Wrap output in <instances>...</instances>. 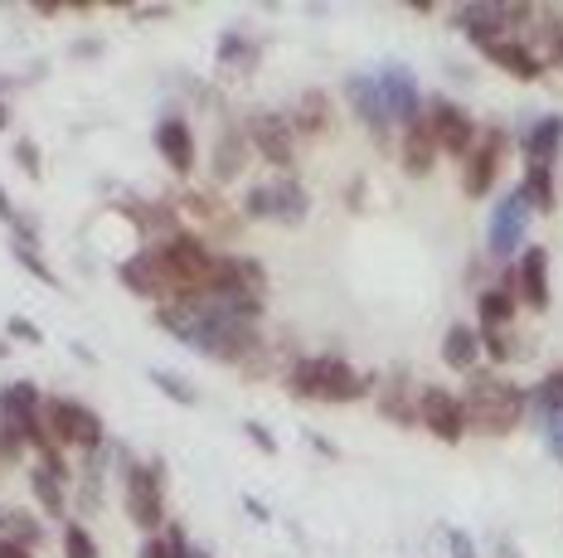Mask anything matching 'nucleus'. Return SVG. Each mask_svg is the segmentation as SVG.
Segmentation results:
<instances>
[{"instance_id": "43", "label": "nucleus", "mask_w": 563, "mask_h": 558, "mask_svg": "<svg viewBox=\"0 0 563 558\" xmlns=\"http://www.w3.org/2000/svg\"><path fill=\"white\" fill-rule=\"evenodd\" d=\"M549 451H554V461H563V423H549Z\"/></svg>"}, {"instance_id": "12", "label": "nucleus", "mask_w": 563, "mask_h": 558, "mask_svg": "<svg viewBox=\"0 0 563 558\" xmlns=\"http://www.w3.org/2000/svg\"><path fill=\"white\" fill-rule=\"evenodd\" d=\"M345 98H350V108H355V118L365 122V132L374 136V146H389L394 142V122H389V112H384L379 83H374L369 74H350L345 78Z\"/></svg>"}, {"instance_id": "15", "label": "nucleus", "mask_w": 563, "mask_h": 558, "mask_svg": "<svg viewBox=\"0 0 563 558\" xmlns=\"http://www.w3.org/2000/svg\"><path fill=\"white\" fill-rule=\"evenodd\" d=\"M249 156H253V142H249V126H224L214 142V156H209V176L219 185L239 180L249 170Z\"/></svg>"}, {"instance_id": "23", "label": "nucleus", "mask_w": 563, "mask_h": 558, "mask_svg": "<svg viewBox=\"0 0 563 558\" xmlns=\"http://www.w3.org/2000/svg\"><path fill=\"white\" fill-rule=\"evenodd\" d=\"M404 389H408V379L394 375L389 389L379 393V417L384 423H398V427H418V399H408Z\"/></svg>"}, {"instance_id": "16", "label": "nucleus", "mask_w": 563, "mask_h": 558, "mask_svg": "<svg viewBox=\"0 0 563 558\" xmlns=\"http://www.w3.org/2000/svg\"><path fill=\"white\" fill-rule=\"evenodd\" d=\"M398 166H404L408 180H428L432 166H438V142H432L422 118L413 126H404V136H398Z\"/></svg>"}, {"instance_id": "11", "label": "nucleus", "mask_w": 563, "mask_h": 558, "mask_svg": "<svg viewBox=\"0 0 563 558\" xmlns=\"http://www.w3.org/2000/svg\"><path fill=\"white\" fill-rule=\"evenodd\" d=\"M500 156H506V132H481L476 150L466 156V170H462V194L466 200H486L490 194L496 170H500Z\"/></svg>"}, {"instance_id": "45", "label": "nucleus", "mask_w": 563, "mask_h": 558, "mask_svg": "<svg viewBox=\"0 0 563 558\" xmlns=\"http://www.w3.org/2000/svg\"><path fill=\"white\" fill-rule=\"evenodd\" d=\"M496 554H500V558H525V554H520V544H510V539H500V544H496Z\"/></svg>"}, {"instance_id": "6", "label": "nucleus", "mask_w": 563, "mask_h": 558, "mask_svg": "<svg viewBox=\"0 0 563 558\" xmlns=\"http://www.w3.org/2000/svg\"><path fill=\"white\" fill-rule=\"evenodd\" d=\"M418 427H428L438 442H456L466 437V409H462V393L452 389H438V383H428V389H418Z\"/></svg>"}, {"instance_id": "14", "label": "nucleus", "mask_w": 563, "mask_h": 558, "mask_svg": "<svg viewBox=\"0 0 563 558\" xmlns=\"http://www.w3.org/2000/svg\"><path fill=\"white\" fill-rule=\"evenodd\" d=\"M481 54H486L500 74H510L515 83H539V78H544V59H539L525 40H510V34H506V40H496V44H486Z\"/></svg>"}, {"instance_id": "5", "label": "nucleus", "mask_w": 563, "mask_h": 558, "mask_svg": "<svg viewBox=\"0 0 563 558\" xmlns=\"http://www.w3.org/2000/svg\"><path fill=\"white\" fill-rule=\"evenodd\" d=\"M422 122H428V132H432V142H438L442 156H456V160H466L476 150V118L462 108V102H452V98H432L428 108H422Z\"/></svg>"}, {"instance_id": "24", "label": "nucleus", "mask_w": 563, "mask_h": 558, "mask_svg": "<svg viewBox=\"0 0 563 558\" xmlns=\"http://www.w3.org/2000/svg\"><path fill=\"white\" fill-rule=\"evenodd\" d=\"M515 306H520V297H515V292H506V287H486V292L476 297V321H481V331L510 325V321H515Z\"/></svg>"}, {"instance_id": "34", "label": "nucleus", "mask_w": 563, "mask_h": 558, "mask_svg": "<svg viewBox=\"0 0 563 558\" xmlns=\"http://www.w3.org/2000/svg\"><path fill=\"white\" fill-rule=\"evenodd\" d=\"M476 331H481V325H476ZM510 325H496V331H481V355H490V359H496V365H510V359H515V341H510Z\"/></svg>"}, {"instance_id": "4", "label": "nucleus", "mask_w": 563, "mask_h": 558, "mask_svg": "<svg viewBox=\"0 0 563 558\" xmlns=\"http://www.w3.org/2000/svg\"><path fill=\"white\" fill-rule=\"evenodd\" d=\"M44 427H49L54 447H78L84 457L108 451V423L78 399H44Z\"/></svg>"}, {"instance_id": "39", "label": "nucleus", "mask_w": 563, "mask_h": 558, "mask_svg": "<svg viewBox=\"0 0 563 558\" xmlns=\"http://www.w3.org/2000/svg\"><path fill=\"white\" fill-rule=\"evenodd\" d=\"M15 160H20V170H25L30 180H40L44 176V160H40V146L34 142H25V136H20L15 142Z\"/></svg>"}, {"instance_id": "32", "label": "nucleus", "mask_w": 563, "mask_h": 558, "mask_svg": "<svg viewBox=\"0 0 563 558\" xmlns=\"http://www.w3.org/2000/svg\"><path fill=\"white\" fill-rule=\"evenodd\" d=\"M30 451V437H25V427L15 423L5 409H0V461H20Z\"/></svg>"}, {"instance_id": "38", "label": "nucleus", "mask_w": 563, "mask_h": 558, "mask_svg": "<svg viewBox=\"0 0 563 558\" xmlns=\"http://www.w3.org/2000/svg\"><path fill=\"white\" fill-rule=\"evenodd\" d=\"M5 341H20V345H44V331L34 325L30 316H10L5 321Z\"/></svg>"}, {"instance_id": "3", "label": "nucleus", "mask_w": 563, "mask_h": 558, "mask_svg": "<svg viewBox=\"0 0 563 558\" xmlns=\"http://www.w3.org/2000/svg\"><path fill=\"white\" fill-rule=\"evenodd\" d=\"M117 476H122V495H126V515H132V525L146 529V534L166 529V481H170L166 461L161 457L141 461V457H132V451H122V457H117Z\"/></svg>"}, {"instance_id": "48", "label": "nucleus", "mask_w": 563, "mask_h": 558, "mask_svg": "<svg viewBox=\"0 0 563 558\" xmlns=\"http://www.w3.org/2000/svg\"><path fill=\"white\" fill-rule=\"evenodd\" d=\"M190 558H209V554H199V549H190Z\"/></svg>"}, {"instance_id": "25", "label": "nucleus", "mask_w": 563, "mask_h": 558, "mask_svg": "<svg viewBox=\"0 0 563 558\" xmlns=\"http://www.w3.org/2000/svg\"><path fill=\"white\" fill-rule=\"evenodd\" d=\"M525 204L534 209V214H554L559 194H554V166H525V185H520Z\"/></svg>"}, {"instance_id": "20", "label": "nucleus", "mask_w": 563, "mask_h": 558, "mask_svg": "<svg viewBox=\"0 0 563 558\" xmlns=\"http://www.w3.org/2000/svg\"><path fill=\"white\" fill-rule=\"evenodd\" d=\"M0 409L15 417V423L25 427V437H30V427L44 417V393H40V383H30V379L5 383V389H0Z\"/></svg>"}, {"instance_id": "31", "label": "nucleus", "mask_w": 563, "mask_h": 558, "mask_svg": "<svg viewBox=\"0 0 563 558\" xmlns=\"http://www.w3.org/2000/svg\"><path fill=\"white\" fill-rule=\"evenodd\" d=\"M146 379L156 383V389L166 393V399H175V403H180V409H195V403H199V389H195L190 379H180V375H175V369H151Z\"/></svg>"}, {"instance_id": "46", "label": "nucleus", "mask_w": 563, "mask_h": 558, "mask_svg": "<svg viewBox=\"0 0 563 558\" xmlns=\"http://www.w3.org/2000/svg\"><path fill=\"white\" fill-rule=\"evenodd\" d=\"M0 132H10V108H5V98H0Z\"/></svg>"}, {"instance_id": "44", "label": "nucleus", "mask_w": 563, "mask_h": 558, "mask_svg": "<svg viewBox=\"0 0 563 558\" xmlns=\"http://www.w3.org/2000/svg\"><path fill=\"white\" fill-rule=\"evenodd\" d=\"M15 214H20V209L10 204V194H5V190H0V224H10V219H15Z\"/></svg>"}, {"instance_id": "42", "label": "nucleus", "mask_w": 563, "mask_h": 558, "mask_svg": "<svg viewBox=\"0 0 563 558\" xmlns=\"http://www.w3.org/2000/svg\"><path fill=\"white\" fill-rule=\"evenodd\" d=\"M0 558H34V549H25V544H15L10 534H0Z\"/></svg>"}, {"instance_id": "35", "label": "nucleus", "mask_w": 563, "mask_h": 558, "mask_svg": "<svg viewBox=\"0 0 563 558\" xmlns=\"http://www.w3.org/2000/svg\"><path fill=\"white\" fill-rule=\"evenodd\" d=\"M64 558H102L88 525H64Z\"/></svg>"}, {"instance_id": "19", "label": "nucleus", "mask_w": 563, "mask_h": 558, "mask_svg": "<svg viewBox=\"0 0 563 558\" xmlns=\"http://www.w3.org/2000/svg\"><path fill=\"white\" fill-rule=\"evenodd\" d=\"M442 365L456 369V375H476L481 369V331L466 321H456L448 335H442Z\"/></svg>"}, {"instance_id": "37", "label": "nucleus", "mask_w": 563, "mask_h": 558, "mask_svg": "<svg viewBox=\"0 0 563 558\" xmlns=\"http://www.w3.org/2000/svg\"><path fill=\"white\" fill-rule=\"evenodd\" d=\"M539 59H544V68H549V64L563 68V15L544 20V54H539Z\"/></svg>"}, {"instance_id": "17", "label": "nucleus", "mask_w": 563, "mask_h": 558, "mask_svg": "<svg viewBox=\"0 0 563 558\" xmlns=\"http://www.w3.org/2000/svg\"><path fill=\"white\" fill-rule=\"evenodd\" d=\"M456 30L466 34V40L476 44V49H486V44L506 40V5L500 0H490V5H462L456 10Z\"/></svg>"}, {"instance_id": "47", "label": "nucleus", "mask_w": 563, "mask_h": 558, "mask_svg": "<svg viewBox=\"0 0 563 558\" xmlns=\"http://www.w3.org/2000/svg\"><path fill=\"white\" fill-rule=\"evenodd\" d=\"M10 355V341H0V359H5Z\"/></svg>"}, {"instance_id": "33", "label": "nucleus", "mask_w": 563, "mask_h": 558, "mask_svg": "<svg viewBox=\"0 0 563 558\" xmlns=\"http://www.w3.org/2000/svg\"><path fill=\"white\" fill-rule=\"evenodd\" d=\"M5 534L15 544H25V549H34V544L44 539V525L34 515H25V510H5Z\"/></svg>"}, {"instance_id": "28", "label": "nucleus", "mask_w": 563, "mask_h": 558, "mask_svg": "<svg viewBox=\"0 0 563 558\" xmlns=\"http://www.w3.org/2000/svg\"><path fill=\"white\" fill-rule=\"evenodd\" d=\"M219 64L253 74V64H257V44H253V40H243L239 30H224V34H219Z\"/></svg>"}, {"instance_id": "36", "label": "nucleus", "mask_w": 563, "mask_h": 558, "mask_svg": "<svg viewBox=\"0 0 563 558\" xmlns=\"http://www.w3.org/2000/svg\"><path fill=\"white\" fill-rule=\"evenodd\" d=\"M243 219H253V224L273 219V190H267V185H253V190L243 194Z\"/></svg>"}, {"instance_id": "9", "label": "nucleus", "mask_w": 563, "mask_h": 558, "mask_svg": "<svg viewBox=\"0 0 563 558\" xmlns=\"http://www.w3.org/2000/svg\"><path fill=\"white\" fill-rule=\"evenodd\" d=\"M249 142H253V150L267 160V166L282 170V176H287L291 160H297V132H291V122L282 118V112H253L249 118Z\"/></svg>"}, {"instance_id": "18", "label": "nucleus", "mask_w": 563, "mask_h": 558, "mask_svg": "<svg viewBox=\"0 0 563 558\" xmlns=\"http://www.w3.org/2000/svg\"><path fill=\"white\" fill-rule=\"evenodd\" d=\"M267 190H273V224H287V228H301V224H307L311 194H307V185H301L297 176L267 180Z\"/></svg>"}, {"instance_id": "40", "label": "nucleus", "mask_w": 563, "mask_h": 558, "mask_svg": "<svg viewBox=\"0 0 563 558\" xmlns=\"http://www.w3.org/2000/svg\"><path fill=\"white\" fill-rule=\"evenodd\" d=\"M448 549H452V558H476L472 534H466V529H456V525H448Z\"/></svg>"}, {"instance_id": "10", "label": "nucleus", "mask_w": 563, "mask_h": 558, "mask_svg": "<svg viewBox=\"0 0 563 558\" xmlns=\"http://www.w3.org/2000/svg\"><path fill=\"white\" fill-rule=\"evenodd\" d=\"M506 292H515L525 301V306H534V311H549V253L539 248V243H530V248L515 258V267L506 272Z\"/></svg>"}, {"instance_id": "2", "label": "nucleus", "mask_w": 563, "mask_h": 558, "mask_svg": "<svg viewBox=\"0 0 563 558\" xmlns=\"http://www.w3.org/2000/svg\"><path fill=\"white\" fill-rule=\"evenodd\" d=\"M374 389L369 375H360L355 365H345L340 355H307L287 369V393L311 403H355Z\"/></svg>"}, {"instance_id": "29", "label": "nucleus", "mask_w": 563, "mask_h": 558, "mask_svg": "<svg viewBox=\"0 0 563 558\" xmlns=\"http://www.w3.org/2000/svg\"><path fill=\"white\" fill-rule=\"evenodd\" d=\"M10 258H15L20 267H25L30 277H40L44 287H54V292H58V287H64V282H58V277H54V267L40 258V243H30V238H10Z\"/></svg>"}, {"instance_id": "8", "label": "nucleus", "mask_w": 563, "mask_h": 558, "mask_svg": "<svg viewBox=\"0 0 563 558\" xmlns=\"http://www.w3.org/2000/svg\"><path fill=\"white\" fill-rule=\"evenodd\" d=\"M374 83H379L384 112H389L394 126H413L422 118V88L408 64H384L379 74H374Z\"/></svg>"}, {"instance_id": "21", "label": "nucleus", "mask_w": 563, "mask_h": 558, "mask_svg": "<svg viewBox=\"0 0 563 558\" xmlns=\"http://www.w3.org/2000/svg\"><path fill=\"white\" fill-rule=\"evenodd\" d=\"M563 150V118H539L525 136V160L530 166H554V156Z\"/></svg>"}, {"instance_id": "26", "label": "nucleus", "mask_w": 563, "mask_h": 558, "mask_svg": "<svg viewBox=\"0 0 563 558\" xmlns=\"http://www.w3.org/2000/svg\"><path fill=\"white\" fill-rule=\"evenodd\" d=\"M64 486H68L64 476H54L49 467H44V461L30 471V491H34V500H40V505L49 510L54 520H64V510H68V491H64Z\"/></svg>"}, {"instance_id": "7", "label": "nucleus", "mask_w": 563, "mask_h": 558, "mask_svg": "<svg viewBox=\"0 0 563 558\" xmlns=\"http://www.w3.org/2000/svg\"><path fill=\"white\" fill-rule=\"evenodd\" d=\"M530 204H525V194L515 190L506 200L496 204V214H490V234H486V248L496 263H515V253H525V234H530Z\"/></svg>"}, {"instance_id": "41", "label": "nucleus", "mask_w": 563, "mask_h": 558, "mask_svg": "<svg viewBox=\"0 0 563 558\" xmlns=\"http://www.w3.org/2000/svg\"><path fill=\"white\" fill-rule=\"evenodd\" d=\"M243 433H249V437L257 442V451H267V457H273V451H277V437L267 433L263 423H253V417H249V423H243Z\"/></svg>"}, {"instance_id": "49", "label": "nucleus", "mask_w": 563, "mask_h": 558, "mask_svg": "<svg viewBox=\"0 0 563 558\" xmlns=\"http://www.w3.org/2000/svg\"><path fill=\"white\" fill-rule=\"evenodd\" d=\"M0 529H5V510H0Z\"/></svg>"}, {"instance_id": "22", "label": "nucleus", "mask_w": 563, "mask_h": 558, "mask_svg": "<svg viewBox=\"0 0 563 558\" xmlns=\"http://www.w3.org/2000/svg\"><path fill=\"white\" fill-rule=\"evenodd\" d=\"M291 132H297V136H321V132H331V102H325L321 88L301 92L297 118H291Z\"/></svg>"}, {"instance_id": "13", "label": "nucleus", "mask_w": 563, "mask_h": 558, "mask_svg": "<svg viewBox=\"0 0 563 558\" xmlns=\"http://www.w3.org/2000/svg\"><path fill=\"white\" fill-rule=\"evenodd\" d=\"M156 150L161 160L175 170V176H195V160H199V146H195V132L185 118H161L156 122Z\"/></svg>"}, {"instance_id": "27", "label": "nucleus", "mask_w": 563, "mask_h": 558, "mask_svg": "<svg viewBox=\"0 0 563 558\" xmlns=\"http://www.w3.org/2000/svg\"><path fill=\"white\" fill-rule=\"evenodd\" d=\"M530 409H539L544 423H563V365L549 369V375L530 389Z\"/></svg>"}, {"instance_id": "30", "label": "nucleus", "mask_w": 563, "mask_h": 558, "mask_svg": "<svg viewBox=\"0 0 563 558\" xmlns=\"http://www.w3.org/2000/svg\"><path fill=\"white\" fill-rule=\"evenodd\" d=\"M136 558H190V544H185L180 525H170L166 520V534H151V539L141 544Z\"/></svg>"}, {"instance_id": "1", "label": "nucleus", "mask_w": 563, "mask_h": 558, "mask_svg": "<svg viewBox=\"0 0 563 558\" xmlns=\"http://www.w3.org/2000/svg\"><path fill=\"white\" fill-rule=\"evenodd\" d=\"M466 409V433L476 437H510L515 427L530 413V389H520L506 375H490V369H476L472 383L462 393Z\"/></svg>"}]
</instances>
